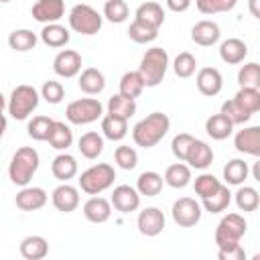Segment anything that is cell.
<instances>
[{
    "label": "cell",
    "mask_w": 260,
    "mask_h": 260,
    "mask_svg": "<svg viewBox=\"0 0 260 260\" xmlns=\"http://www.w3.org/2000/svg\"><path fill=\"white\" fill-rule=\"evenodd\" d=\"M250 173H252V177L260 183V156H258V160L252 165V169H250Z\"/></svg>",
    "instance_id": "11a10c76"
},
{
    "label": "cell",
    "mask_w": 260,
    "mask_h": 260,
    "mask_svg": "<svg viewBox=\"0 0 260 260\" xmlns=\"http://www.w3.org/2000/svg\"><path fill=\"white\" fill-rule=\"evenodd\" d=\"M193 140H195V136H191L189 132H181V134H177V136L173 138V142H171V150H173V154H175L179 160H185V158H187V152H189V146H191Z\"/></svg>",
    "instance_id": "f907efd6"
},
{
    "label": "cell",
    "mask_w": 260,
    "mask_h": 260,
    "mask_svg": "<svg viewBox=\"0 0 260 260\" xmlns=\"http://www.w3.org/2000/svg\"><path fill=\"white\" fill-rule=\"evenodd\" d=\"M232 203V193L228 189V185H221L213 195L201 199V207L209 213H221L228 209V205Z\"/></svg>",
    "instance_id": "8d00e7d4"
},
{
    "label": "cell",
    "mask_w": 260,
    "mask_h": 260,
    "mask_svg": "<svg viewBox=\"0 0 260 260\" xmlns=\"http://www.w3.org/2000/svg\"><path fill=\"white\" fill-rule=\"evenodd\" d=\"M165 183L173 189H185L191 183V167L185 160L169 165L165 171Z\"/></svg>",
    "instance_id": "4316f807"
},
{
    "label": "cell",
    "mask_w": 260,
    "mask_h": 260,
    "mask_svg": "<svg viewBox=\"0 0 260 260\" xmlns=\"http://www.w3.org/2000/svg\"><path fill=\"white\" fill-rule=\"evenodd\" d=\"M102 134L112 142L124 140L126 134H128V120L112 116V114H104V118H102Z\"/></svg>",
    "instance_id": "f1b7e54d"
},
{
    "label": "cell",
    "mask_w": 260,
    "mask_h": 260,
    "mask_svg": "<svg viewBox=\"0 0 260 260\" xmlns=\"http://www.w3.org/2000/svg\"><path fill=\"white\" fill-rule=\"evenodd\" d=\"M221 37V28L215 20H199L191 26V41L199 47H211L219 41Z\"/></svg>",
    "instance_id": "ac0fdd59"
},
{
    "label": "cell",
    "mask_w": 260,
    "mask_h": 260,
    "mask_svg": "<svg viewBox=\"0 0 260 260\" xmlns=\"http://www.w3.org/2000/svg\"><path fill=\"white\" fill-rule=\"evenodd\" d=\"M238 83L240 87H256L260 89V65L258 63H244L238 71Z\"/></svg>",
    "instance_id": "f6af8a7d"
},
{
    "label": "cell",
    "mask_w": 260,
    "mask_h": 260,
    "mask_svg": "<svg viewBox=\"0 0 260 260\" xmlns=\"http://www.w3.org/2000/svg\"><path fill=\"white\" fill-rule=\"evenodd\" d=\"M240 108H244L248 114L260 112V89L256 87H240L238 93L234 95Z\"/></svg>",
    "instance_id": "b9f144b4"
},
{
    "label": "cell",
    "mask_w": 260,
    "mask_h": 260,
    "mask_svg": "<svg viewBox=\"0 0 260 260\" xmlns=\"http://www.w3.org/2000/svg\"><path fill=\"white\" fill-rule=\"evenodd\" d=\"M246 55H248V45L242 39L232 37V39L221 41V45H219V59L223 63H228V65L242 63L246 59Z\"/></svg>",
    "instance_id": "7402d4cb"
},
{
    "label": "cell",
    "mask_w": 260,
    "mask_h": 260,
    "mask_svg": "<svg viewBox=\"0 0 260 260\" xmlns=\"http://www.w3.org/2000/svg\"><path fill=\"white\" fill-rule=\"evenodd\" d=\"M185 162H187L191 169L205 171V169L213 162V150H211V146H209L205 140L195 138V140L191 142V146H189V152H187Z\"/></svg>",
    "instance_id": "ffe728a7"
},
{
    "label": "cell",
    "mask_w": 260,
    "mask_h": 260,
    "mask_svg": "<svg viewBox=\"0 0 260 260\" xmlns=\"http://www.w3.org/2000/svg\"><path fill=\"white\" fill-rule=\"evenodd\" d=\"M104 138H106L104 134L93 132V130L83 132V134L79 136V140H77V148H79L81 156H85V158H89V160L98 158V156L104 152Z\"/></svg>",
    "instance_id": "d4e9b609"
},
{
    "label": "cell",
    "mask_w": 260,
    "mask_h": 260,
    "mask_svg": "<svg viewBox=\"0 0 260 260\" xmlns=\"http://www.w3.org/2000/svg\"><path fill=\"white\" fill-rule=\"evenodd\" d=\"M217 258L219 260H246V250L242 244L228 246V248H217Z\"/></svg>",
    "instance_id": "816d5d0a"
},
{
    "label": "cell",
    "mask_w": 260,
    "mask_h": 260,
    "mask_svg": "<svg viewBox=\"0 0 260 260\" xmlns=\"http://www.w3.org/2000/svg\"><path fill=\"white\" fill-rule=\"evenodd\" d=\"M234 146L238 152L258 158L260 156V126H246L238 130L234 136Z\"/></svg>",
    "instance_id": "2e32d148"
},
{
    "label": "cell",
    "mask_w": 260,
    "mask_h": 260,
    "mask_svg": "<svg viewBox=\"0 0 260 260\" xmlns=\"http://www.w3.org/2000/svg\"><path fill=\"white\" fill-rule=\"evenodd\" d=\"M39 165H41V158H39V152L32 148V146H20L12 158H10V165H8V177L14 185L18 187H26L30 183V179L35 177V173L39 171Z\"/></svg>",
    "instance_id": "7a4b0ae2"
},
{
    "label": "cell",
    "mask_w": 260,
    "mask_h": 260,
    "mask_svg": "<svg viewBox=\"0 0 260 260\" xmlns=\"http://www.w3.org/2000/svg\"><path fill=\"white\" fill-rule=\"evenodd\" d=\"M169 128H171L169 116L162 112H152L140 122H136V126L132 128V140L136 146L152 148L167 136Z\"/></svg>",
    "instance_id": "6da1fadb"
},
{
    "label": "cell",
    "mask_w": 260,
    "mask_h": 260,
    "mask_svg": "<svg viewBox=\"0 0 260 260\" xmlns=\"http://www.w3.org/2000/svg\"><path fill=\"white\" fill-rule=\"evenodd\" d=\"M53 124H55V120L49 118V116H35V118L28 122L26 132H28V136H30L32 140L43 142V140H49L51 130H53Z\"/></svg>",
    "instance_id": "ab89813d"
},
{
    "label": "cell",
    "mask_w": 260,
    "mask_h": 260,
    "mask_svg": "<svg viewBox=\"0 0 260 260\" xmlns=\"http://www.w3.org/2000/svg\"><path fill=\"white\" fill-rule=\"evenodd\" d=\"M47 199H49V195L43 187H30V185L20 187V191L14 197L16 207L20 211H39L47 205Z\"/></svg>",
    "instance_id": "5bb4252c"
},
{
    "label": "cell",
    "mask_w": 260,
    "mask_h": 260,
    "mask_svg": "<svg viewBox=\"0 0 260 260\" xmlns=\"http://www.w3.org/2000/svg\"><path fill=\"white\" fill-rule=\"evenodd\" d=\"M39 37H41V41H43L47 47H53V49H61V47H65V45L69 43V39H71L69 30H67L63 24H59V22L45 24Z\"/></svg>",
    "instance_id": "83f0119b"
},
{
    "label": "cell",
    "mask_w": 260,
    "mask_h": 260,
    "mask_svg": "<svg viewBox=\"0 0 260 260\" xmlns=\"http://www.w3.org/2000/svg\"><path fill=\"white\" fill-rule=\"evenodd\" d=\"M248 175H250V167L242 158H232L223 167V181H225V185L240 187V185H244V181L248 179Z\"/></svg>",
    "instance_id": "e575fe53"
},
{
    "label": "cell",
    "mask_w": 260,
    "mask_h": 260,
    "mask_svg": "<svg viewBox=\"0 0 260 260\" xmlns=\"http://www.w3.org/2000/svg\"><path fill=\"white\" fill-rule=\"evenodd\" d=\"M193 187H195V193H197L201 199H205V197L213 195V193L221 187V181H219L215 175H211V173H201L199 177H195Z\"/></svg>",
    "instance_id": "ee69618b"
},
{
    "label": "cell",
    "mask_w": 260,
    "mask_h": 260,
    "mask_svg": "<svg viewBox=\"0 0 260 260\" xmlns=\"http://www.w3.org/2000/svg\"><path fill=\"white\" fill-rule=\"evenodd\" d=\"M114 160H116V165H118L120 169L132 171V169L138 165V152H136V148H132V146H128V144H120V146H116V150H114Z\"/></svg>",
    "instance_id": "7dc6e473"
},
{
    "label": "cell",
    "mask_w": 260,
    "mask_h": 260,
    "mask_svg": "<svg viewBox=\"0 0 260 260\" xmlns=\"http://www.w3.org/2000/svg\"><path fill=\"white\" fill-rule=\"evenodd\" d=\"M55 150H67L71 144H73V130L61 122V120H55L53 124V130H51V136L47 140Z\"/></svg>",
    "instance_id": "d590c367"
},
{
    "label": "cell",
    "mask_w": 260,
    "mask_h": 260,
    "mask_svg": "<svg viewBox=\"0 0 260 260\" xmlns=\"http://www.w3.org/2000/svg\"><path fill=\"white\" fill-rule=\"evenodd\" d=\"M252 260H260V252H256V254L252 256Z\"/></svg>",
    "instance_id": "9f6ffc18"
},
{
    "label": "cell",
    "mask_w": 260,
    "mask_h": 260,
    "mask_svg": "<svg viewBox=\"0 0 260 260\" xmlns=\"http://www.w3.org/2000/svg\"><path fill=\"white\" fill-rule=\"evenodd\" d=\"M77 85H79V89H81L83 93H87V95H98V93H102V91L106 89V77H104V73H102L100 69L87 67V69H83V71L79 73Z\"/></svg>",
    "instance_id": "603a6c76"
},
{
    "label": "cell",
    "mask_w": 260,
    "mask_h": 260,
    "mask_svg": "<svg viewBox=\"0 0 260 260\" xmlns=\"http://www.w3.org/2000/svg\"><path fill=\"white\" fill-rule=\"evenodd\" d=\"M65 118L75 126H85L104 118V106L98 98H79L67 104Z\"/></svg>",
    "instance_id": "52a82bcc"
},
{
    "label": "cell",
    "mask_w": 260,
    "mask_h": 260,
    "mask_svg": "<svg viewBox=\"0 0 260 260\" xmlns=\"http://www.w3.org/2000/svg\"><path fill=\"white\" fill-rule=\"evenodd\" d=\"M136 228L142 236L154 238L165 230V213L158 207H144L136 217Z\"/></svg>",
    "instance_id": "7c38bea8"
},
{
    "label": "cell",
    "mask_w": 260,
    "mask_h": 260,
    "mask_svg": "<svg viewBox=\"0 0 260 260\" xmlns=\"http://www.w3.org/2000/svg\"><path fill=\"white\" fill-rule=\"evenodd\" d=\"M130 16V8L124 0H106L104 4V18L112 24H122Z\"/></svg>",
    "instance_id": "60d3db41"
},
{
    "label": "cell",
    "mask_w": 260,
    "mask_h": 260,
    "mask_svg": "<svg viewBox=\"0 0 260 260\" xmlns=\"http://www.w3.org/2000/svg\"><path fill=\"white\" fill-rule=\"evenodd\" d=\"M248 10L254 18L260 20V0H248Z\"/></svg>",
    "instance_id": "db71d44e"
},
{
    "label": "cell",
    "mask_w": 260,
    "mask_h": 260,
    "mask_svg": "<svg viewBox=\"0 0 260 260\" xmlns=\"http://www.w3.org/2000/svg\"><path fill=\"white\" fill-rule=\"evenodd\" d=\"M108 114L124 118V120H130L136 114V100H130V98H126V95H122L118 91L108 100Z\"/></svg>",
    "instance_id": "836d02e7"
},
{
    "label": "cell",
    "mask_w": 260,
    "mask_h": 260,
    "mask_svg": "<svg viewBox=\"0 0 260 260\" xmlns=\"http://www.w3.org/2000/svg\"><path fill=\"white\" fill-rule=\"evenodd\" d=\"M18 250H20V256L24 260H43L49 254V242L43 236L32 234V236L22 238Z\"/></svg>",
    "instance_id": "cb8c5ba5"
},
{
    "label": "cell",
    "mask_w": 260,
    "mask_h": 260,
    "mask_svg": "<svg viewBox=\"0 0 260 260\" xmlns=\"http://www.w3.org/2000/svg\"><path fill=\"white\" fill-rule=\"evenodd\" d=\"M238 0H195V6L201 14H219V12H230L234 10Z\"/></svg>",
    "instance_id": "bcb514c9"
},
{
    "label": "cell",
    "mask_w": 260,
    "mask_h": 260,
    "mask_svg": "<svg viewBox=\"0 0 260 260\" xmlns=\"http://www.w3.org/2000/svg\"><path fill=\"white\" fill-rule=\"evenodd\" d=\"M201 203L195 201L193 197H179L173 207H171V215L173 221L181 228H193L201 221Z\"/></svg>",
    "instance_id": "9c48e42d"
},
{
    "label": "cell",
    "mask_w": 260,
    "mask_h": 260,
    "mask_svg": "<svg viewBox=\"0 0 260 260\" xmlns=\"http://www.w3.org/2000/svg\"><path fill=\"white\" fill-rule=\"evenodd\" d=\"M146 83H144V77L140 75V71H126L122 77H120V93L130 98V100H136L142 91H144Z\"/></svg>",
    "instance_id": "d6a6232c"
},
{
    "label": "cell",
    "mask_w": 260,
    "mask_h": 260,
    "mask_svg": "<svg viewBox=\"0 0 260 260\" xmlns=\"http://www.w3.org/2000/svg\"><path fill=\"white\" fill-rule=\"evenodd\" d=\"M110 201H112V205H114L116 211H120V213H130V211H136V209L140 207V193H138L136 187L118 185V187H114Z\"/></svg>",
    "instance_id": "9a60e30c"
},
{
    "label": "cell",
    "mask_w": 260,
    "mask_h": 260,
    "mask_svg": "<svg viewBox=\"0 0 260 260\" xmlns=\"http://www.w3.org/2000/svg\"><path fill=\"white\" fill-rule=\"evenodd\" d=\"M165 2H167V8L169 10H173V12H185V10H189V6H191L193 0H165Z\"/></svg>",
    "instance_id": "f5cc1de1"
},
{
    "label": "cell",
    "mask_w": 260,
    "mask_h": 260,
    "mask_svg": "<svg viewBox=\"0 0 260 260\" xmlns=\"http://www.w3.org/2000/svg\"><path fill=\"white\" fill-rule=\"evenodd\" d=\"M116 171L110 162H98L79 175V189L87 195H100L114 185Z\"/></svg>",
    "instance_id": "5b68a950"
},
{
    "label": "cell",
    "mask_w": 260,
    "mask_h": 260,
    "mask_svg": "<svg viewBox=\"0 0 260 260\" xmlns=\"http://www.w3.org/2000/svg\"><path fill=\"white\" fill-rule=\"evenodd\" d=\"M79 171V165H77V158L69 152H61L53 158L51 162V173L55 179H59L61 183H69V179H73Z\"/></svg>",
    "instance_id": "44dd1931"
},
{
    "label": "cell",
    "mask_w": 260,
    "mask_h": 260,
    "mask_svg": "<svg viewBox=\"0 0 260 260\" xmlns=\"http://www.w3.org/2000/svg\"><path fill=\"white\" fill-rule=\"evenodd\" d=\"M219 112L225 114L236 126H238V124H246V122L252 118V114H248L244 108H240L234 98H232V100H225V102L221 104V110H219Z\"/></svg>",
    "instance_id": "681fc988"
},
{
    "label": "cell",
    "mask_w": 260,
    "mask_h": 260,
    "mask_svg": "<svg viewBox=\"0 0 260 260\" xmlns=\"http://www.w3.org/2000/svg\"><path fill=\"white\" fill-rule=\"evenodd\" d=\"M134 18H136V20H142V22H146V24H150V26L160 28L162 22H165V10H162V6H160L158 2L148 0V2H142V4L136 8Z\"/></svg>",
    "instance_id": "f546056e"
},
{
    "label": "cell",
    "mask_w": 260,
    "mask_h": 260,
    "mask_svg": "<svg viewBox=\"0 0 260 260\" xmlns=\"http://www.w3.org/2000/svg\"><path fill=\"white\" fill-rule=\"evenodd\" d=\"M112 201L100 195H91L83 203V217L91 223H106L112 217Z\"/></svg>",
    "instance_id": "e0dca14e"
},
{
    "label": "cell",
    "mask_w": 260,
    "mask_h": 260,
    "mask_svg": "<svg viewBox=\"0 0 260 260\" xmlns=\"http://www.w3.org/2000/svg\"><path fill=\"white\" fill-rule=\"evenodd\" d=\"M248 230V223L244 219V215L240 213H228L219 219L217 228H215V244L217 248H228V246H236L240 244V240L244 238Z\"/></svg>",
    "instance_id": "ba28073f"
},
{
    "label": "cell",
    "mask_w": 260,
    "mask_h": 260,
    "mask_svg": "<svg viewBox=\"0 0 260 260\" xmlns=\"http://www.w3.org/2000/svg\"><path fill=\"white\" fill-rule=\"evenodd\" d=\"M41 37H37V32H32L30 28H16L8 35V45L12 51H18V53H26V51H32L37 47Z\"/></svg>",
    "instance_id": "1f68e13d"
},
{
    "label": "cell",
    "mask_w": 260,
    "mask_h": 260,
    "mask_svg": "<svg viewBox=\"0 0 260 260\" xmlns=\"http://www.w3.org/2000/svg\"><path fill=\"white\" fill-rule=\"evenodd\" d=\"M67 20H69L71 30L85 35V37L98 35L102 30V24H104V16L89 4H75L69 10Z\"/></svg>",
    "instance_id": "8992f818"
},
{
    "label": "cell",
    "mask_w": 260,
    "mask_h": 260,
    "mask_svg": "<svg viewBox=\"0 0 260 260\" xmlns=\"http://www.w3.org/2000/svg\"><path fill=\"white\" fill-rule=\"evenodd\" d=\"M51 201L53 207L61 213H71L79 207V189L69 185V183H61L53 189L51 193Z\"/></svg>",
    "instance_id": "4fadbf2b"
},
{
    "label": "cell",
    "mask_w": 260,
    "mask_h": 260,
    "mask_svg": "<svg viewBox=\"0 0 260 260\" xmlns=\"http://www.w3.org/2000/svg\"><path fill=\"white\" fill-rule=\"evenodd\" d=\"M0 2H4V4H6V2H10V0H0Z\"/></svg>",
    "instance_id": "6f0895ef"
},
{
    "label": "cell",
    "mask_w": 260,
    "mask_h": 260,
    "mask_svg": "<svg viewBox=\"0 0 260 260\" xmlns=\"http://www.w3.org/2000/svg\"><path fill=\"white\" fill-rule=\"evenodd\" d=\"M41 98H43L47 104H53V106L61 104L63 98H65V87H63V83L57 81V79L45 81L43 87H41Z\"/></svg>",
    "instance_id": "c3c4849f"
},
{
    "label": "cell",
    "mask_w": 260,
    "mask_h": 260,
    "mask_svg": "<svg viewBox=\"0 0 260 260\" xmlns=\"http://www.w3.org/2000/svg\"><path fill=\"white\" fill-rule=\"evenodd\" d=\"M128 37H130V41H134L138 45H146V43H152L158 37V28L134 18L128 26Z\"/></svg>",
    "instance_id": "f35d334b"
},
{
    "label": "cell",
    "mask_w": 260,
    "mask_h": 260,
    "mask_svg": "<svg viewBox=\"0 0 260 260\" xmlns=\"http://www.w3.org/2000/svg\"><path fill=\"white\" fill-rule=\"evenodd\" d=\"M169 69V53L162 47H150L140 59L138 71L144 77L146 87H156L162 83Z\"/></svg>",
    "instance_id": "3957f363"
},
{
    "label": "cell",
    "mask_w": 260,
    "mask_h": 260,
    "mask_svg": "<svg viewBox=\"0 0 260 260\" xmlns=\"http://www.w3.org/2000/svg\"><path fill=\"white\" fill-rule=\"evenodd\" d=\"M162 183H165L162 175H158L156 171H144L136 179V189L144 197H156L162 191Z\"/></svg>",
    "instance_id": "4dcf8cb0"
},
{
    "label": "cell",
    "mask_w": 260,
    "mask_h": 260,
    "mask_svg": "<svg viewBox=\"0 0 260 260\" xmlns=\"http://www.w3.org/2000/svg\"><path fill=\"white\" fill-rule=\"evenodd\" d=\"M173 71H175L177 77L187 79L197 71V59L189 51H181L173 61Z\"/></svg>",
    "instance_id": "7bdbcfd3"
},
{
    "label": "cell",
    "mask_w": 260,
    "mask_h": 260,
    "mask_svg": "<svg viewBox=\"0 0 260 260\" xmlns=\"http://www.w3.org/2000/svg\"><path fill=\"white\" fill-rule=\"evenodd\" d=\"M234 201L240 211H256L260 207V193L250 185H240L234 193Z\"/></svg>",
    "instance_id": "74e56055"
},
{
    "label": "cell",
    "mask_w": 260,
    "mask_h": 260,
    "mask_svg": "<svg viewBox=\"0 0 260 260\" xmlns=\"http://www.w3.org/2000/svg\"><path fill=\"white\" fill-rule=\"evenodd\" d=\"M53 71H55V75H59L63 79L77 77L81 73V55L73 49L59 51L53 59Z\"/></svg>",
    "instance_id": "30bf717a"
},
{
    "label": "cell",
    "mask_w": 260,
    "mask_h": 260,
    "mask_svg": "<svg viewBox=\"0 0 260 260\" xmlns=\"http://www.w3.org/2000/svg\"><path fill=\"white\" fill-rule=\"evenodd\" d=\"M195 85H197V89H199L203 95L213 98V95H217V93L221 91V87H223V77H221L219 69H215V67H201V69L197 71Z\"/></svg>",
    "instance_id": "d6986e66"
},
{
    "label": "cell",
    "mask_w": 260,
    "mask_h": 260,
    "mask_svg": "<svg viewBox=\"0 0 260 260\" xmlns=\"http://www.w3.org/2000/svg\"><path fill=\"white\" fill-rule=\"evenodd\" d=\"M39 100H41V93H39L32 85L20 83V85H16V87L10 91L6 112H8V116L14 118V120H26V118L39 108Z\"/></svg>",
    "instance_id": "277c9868"
},
{
    "label": "cell",
    "mask_w": 260,
    "mask_h": 260,
    "mask_svg": "<svg viewBox=\"0 0 260 260\" xmlns=\"http://www.w3.org/2000/svg\"><path fill=\"white\" fill-rule=\"evenodd\" d=\"M30 14L43 24L59 22L65 16V0H37L30 8Z\"/></svg>",
    "instance_id": "8fae6325"
},
{
    "label": "cell",
    "mask_w": 260,
    "mask_h": 260,
    "mask_svg": "<svg viewBox=\"0 0 260 260\" xmlns=\"http://www.w3.org/2000/svg\"><path fill=\"white\" fill-rule=\"evenodd\" d=\"M234 122L225 116V114H213L205 120V132L213 138V140H225L228 136H232L234 132Z\"/></svg>",
    "instance_id": "484cf974"
}]
</instances>
